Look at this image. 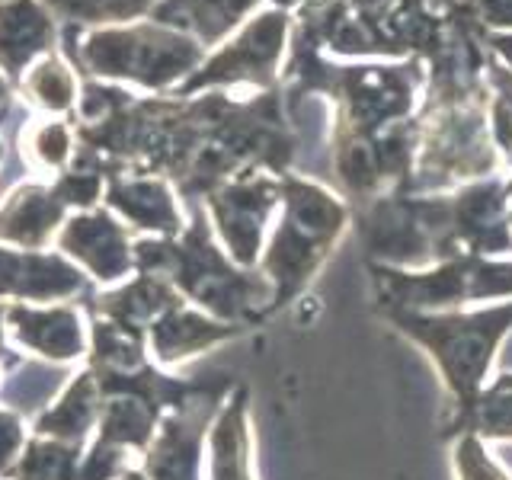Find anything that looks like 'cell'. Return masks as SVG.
<instances>
[{"mask_svg":"<svg viewBox=\"0 0 512 480\" xmlns=\"http://www.w3.org/2000/svg\"><path fill=\"white\" fill-rule=\"evenodd\" d=\"M74 157L109 173H148L173 183L176 196L199 205L231 176L288 173L298 138L285 116V93L208 90L132 93L109 119L74 125Z\"/></svg>","mask_w":512,"mask_h":480,"instance_id":"1","label":"cell"},{"mask_svg":"<svg viewBox=\"0 0 512 480\" xmlns=\"http://www.w3.org/2000/svg\"><path fill=\"white\" fill-rule=\"evenodd\" d=\"M365 263L429 269L458 256H512L506 173L452 192H388L352 208Z\"/></svg>","mask_w":512,"mask_h":480,"instance_id":"2","label":"cell"},{"mask_svg":"<svg viewBox=\"0 0 512 480\" xmlns=\"http://www.w3.org/2000/svg\"><path fill=\"white\" fill-rule=\"evenodd\" d=\"M487 55L484 29L448 10L442 48L426 61L420 151L404 192H452L506 173L487 119Z\"/></svg>","mask_w":512,"mask_h":480,"instance_id":"3","label":"cell"},{"mask_svg":"<svg viewBox=\"0 0 512 480\" xmlns=\"http://www.w3.org/2000/svg\"><path fill=\"white\" fill-rule=\"evenodd\" d=\"M282 93L324 96L333 106V128L381 132L413 119L426 93V61H336L304 39L288 42Z\"/></svg>","mask_w":512,"mask_h":480,"instance_id":"4","label":"cell"},{"mask_svg":"<svg viewBox=\"0 0 512 480\" xmlns=\"http://www.w3.org/2000/svg\"><path fill=\"white\" fill-rule=\"evenodd\" d=\"M135 272L167 279L192 308L240 327L266 324L272 285L260 269L237 266L212 231L205 208L176 237H135Z\"/></svg>","mask_w":512,"mask_h":480,"instance_id":"5","label":"cell"},{"mask_svg":"<svg viewBox=\"0 0 512 480\" xmlns=\"http://www.w3.org/2000/svg\"><path fill=\"white\" fill-rule=\"evenodd\" d=\"M349 228L352 208L340 192L295 170L282 173V205L256 263L272 285L266 317L282 314L308 292Z\"/></svg>","mask_w":512,"mask_h":480,"instance_id":"6","label":"cell"},{"mask_svg":"<svg viewBox=\"0 0 512 480\" xmlns=\"http://www.w3.org/2000/svg\"><path fill=\"white\" fill-rule=\"evenodd\" d=\"M388 324L436 365L452 413H468L490 388L493 368L512 336V301L448 311H381Z\"/></svg>","mask_w":512,"mask_h":480,"instance_id":"7","label":"cell"},{"mask_svg":"<svg viewBox=\"0 0 512 480\" xmlns=\"http://www.w3.org/2000/svg\"><path fill=\"white\" fill-rule=\"evenodd\" d=\"M61 55L71 61L80 80L173 93L205 61L208 48L170 26L138 20L103 29L61 26Z\"/></svg>","mask_w":512,"mask_h":480,"instance_id":"8","label":"cell"},{"mask_svg":"<svg viewBox=\"0 0 512 480\" xmlns=\"http://www.w3.org/2000/svg\"><path fill=\"white\" fill-rule=\"evenodd\" d=\"M378 311H448L512 301V256H458L429 269L368 263Z\"/></svg>","mask_w":512,"mask_h":480,"instance_id":"9","label":"cell"},{"mask_svg":"<svg viewBox=\"0 0 512 480\" xmlns=\"http://www.w3.org/2000/svg\"><path fill=\"white\" fill-rule=\"evenodd\" d=\"M288 42H292V13L266 4L234 36L212 48L173 93L196 96L208 90H279Z\"/></svg>","mask_w":512,"mask_h":480,"instance_id":"10","label":"cell"},{"mask_svg":"<svg viewBox=\"0 0 512 480\" xmlns=\"http://www.w3.org/2000/svg\"><path fill=\"white\" fill-rule=\"evenodd\" d=\"M416 151H420V119L397 122L381 132H343L330 128V170L336 192L359 208L388 192H404Z\"/></svg>","mask_w":512,"mask_h":480,"instance_id":"11","label":"cell"},{"mask_svg":"<svg viewBox=\"0 0 512 480\" xmlns=\"http://www.w3.org/2000/svg\"><path fill=\"white\" fill-rule=\"evenodd\" d=\"M224 253L237 266L256 269L282 205V176L250 170L218 183L199 202Z\"/></svg>","mask_w":512,"mask_h":480,"instance_id":"12","label":"cell"},{"mask_svg":"<svg viewBox=\"0 0 512 480\" xmlns=\"http://www.w3.org/2000/svg\"><path fill=\"white\" fill-rule=\"evenodd\" d=\"M231 375L202 378L199 391L183 407L167 410L148 452L141 455V471L148 480H205V439L215 413L234 388Z\"/></svg>","mask_w":512,"mask_h":480,"instance_id":"13","label":"cell"},{"mask_svg":"<svg viewBox=\"0 0 512 480\" xmlns=\"http://www.w3.org/2000/svg\"><path fill=\"white\" fill-rule=\"evenodd\" d=\"M132 247V231L106 205H96L90 212H71L55 237V250L77 263L84 276L100 288H112L135 276Z\"/></svg>","mask_w":512,"mask_h":480,"instance_id":"14","label":"cell"},{"mask_svg":"<svg viewBox=\"0 0 512 480\" xmlns=\"http://www.w3.org/2000/svg\"><path fill=\"white\" fill-rule=\"evenodd\" d=\"M7 336L16 349L55 365L87 362L90 327L74 301L61 304H7Z\"/></svg>","mask_w":512,"mask_h":480,"instance_id":"15","label":"cell"},{"mask_svg":"<svg viewBox=\"0 0 512 480\" xmlns=\"http://www.w3.org/2000/svg\"><path fill=\"white\" fill-rule=\"evenodd\" d=\"M93 292L84 269L58 250H20L0 244V301L61 304Z\"/></svg>","mask_w":512,"mask_h":480,"instance_id":"16","label":"cell"},{"mask_svg":"<svg viewBox=\"0 0 512 480\" xmlns=\"http://www.w3.org/2000/svg\"><path fill=\"white\" fill-rule=\"evenodd\" d=\"M103 205L141 237H176L189 221L173 183L148 173H109Z\"/></svg>","mask_w":512,"mask_h":480,"instance_id":"17","label":"cell"},{"mask_svg":"<svg viewBox=\"0 0 512 480\" xmlns=\"http://www.w3.org/2000/svg\"><path fill=\"white\" fill-rule=\"evenodd\" d=\"M244 333L247 327L228 324V320H218L212 314L192 308L189 301H180L176 308H170L164 317H157L148 327V352L151 362L167 372V368L186 365L189 359H199L202 352H212Z\"/></svg>","mask_w":512,"mask_h":480,"instance_id":"18","label":"cell"},{"mask_svg":"<svg viewBox=\"0 0 512 480\" xmlns=\"http://www.w3.org/2000/svg\"><path fill=\"white\" fill-rule=\"evenodd\" d=\"M58 39V20L42 0H4L0 4V74L10 80L13 90L32 64L55 52Z\"/></svg>","mask_w":512,"mask_h":480,"instance_id":"19","label":"cell"},{"mask_svg":"<svg viewBox=\"0 0 512 480\" xmlns=\"http://www.w3.org/2000/svg\"><path fill=\"white\" fill-rule=\"evenodd\" d=\"M68 215L71 208L58 199L52 183H23L0 202V244L48 250Z\"/></svg>","mask_w":512,"mask_h":480,"instance_id":"20","label":"cell"},{"mask_svg":"<svg viewBox=\"0 0 512 480\" xmlns=\"http://www.w3.org/2000/svg\"><path fill=\"white\" fill-rule=\"evenodd\" d=\"M205 480H256L250 388L234 384L205 439Z\"/></svg>","mask_w":512,"mask_h":480,"instance_id":"21","label":"cell"},{"mask_svg":"<svg viewBox=\"0 0 512 480\" xmlns=\"http://www.w3.org/2000/svg\"><path fill=\"white\" fill-rule=\"evenodd\" d=\"M180 301H186V298L176 292L167 279L148 276V272H135V276H128L119 285L90 292L84 301H80V308H84V314H96V317L116 320V324H122L128 330L148 333L154 320L164 317Z\"/></svg>","mask_w":512,"mask_h":480,"instance_id":"22","label":"cell"},{"mask_svg":"<svg viewBox=\"0 0 512 480\" xmlns=\"http://www.w3.org/2000/svg\"><path fill=\"white\" fill-rule=\"evenodd\" d=\"M100 413H103L100 384H96L87 365H80L77 372H71L68 381L61 384V391L52 404L36 413V420L29 423V436L87 445L96 432V423H100Z\"/></svg>","mask_w":512,"mask_h":480,"instance_id":"23","label":"cell"},{"mask_svg":"<svg viewBox=\"0 0 512 480\" xmlns=\"http://www.w3.org/2000/svg\"><path fill=\"white\" fill-rule=\"evenodd\" d=\"M263 7L266 0H157L148 20L183 32L212 52Z\"/></svg>","mask_w":512,"mask_h":480,"instance_id":"24","label":"cell"},{"mask_svg":"<svg viewBox=\"0 0 512 480\" xmlns=\"http://www.w3.org/2000/svg\"><path fill=\"white\" fill-rule=\"evenodd\" d=\"M13 93L20 96L29 109H36L39 116L71 119L77 109V96H80V74L71 68L68 58L52 52L32 64Z\"/></svg>","mask_w":512,"mask_h":480,"instance_id":"25","label":"cell"},{"mask_svg":"<svg viewBox=\"0 0 512 480\" xmlns=\"http://www.w3.org/2000/svg\"><path fill=\"white\" fill-rule=\"evenodd\" d=\"M90 327V352H87V368L93 372H135V368L151 362L148 352V333L128 330L116 320L87 314Z\"/></svg>","mask_w":512,"mask_h":480,"instance_id":"26","label":"cell"},{"mask_svg":"<svg viewBox=\"0 0 512 480\" xmlns=\"http://www.w3.org/2000/svg\"><path fill=\"white\" fill-rule=\"evenodd\" d=\"M77 132L71 119L39 116L20 132V154L32 173L58 176L74 160Z\"/></svg>","mask_w":512,"mask_h":480,"instance_id":"27","label":"cell"},{"mask_svg":"<svg viewBox=\"0 0 512 480\" xmlns=\"http://www.w3.org/2000/svg\"><path fill=\"white\" fill-rule=\"evenodd\" d=\"M61 26L103 29L148 20L157 0H42Z\"/></svg>","mask_w":512,"mask_h":480,"instance_id":"28","label":"cell"},{"mask_svg":"<svg viewBox=\"0 0 512 480\" xmlns=\"http://www.w3.org/2000/svg\"><path fill=\"white\" fill-rule=\"evenodd\" d=\"M87 445L29 436L10 480H77Z\"/></svg>","mask_w":512,"mask_h":480,"instance_id":"29","label":"cell"},{"mask_svg":"<svg viewBox=\"0 0 512 480\" xmlns=\"http://www.w3.org/2000/svg\"><path fill=\"white\" fill-rule=\"evenodd\" d=\"M461 432H474L484 442H512V388L490 384L468 413L445 420L448 439L461 436Z\"/></svg>","mask_w":512,"mask_h":480,"instance_id":"30","label":"cell"},{"mask_svg":"<svg viewBox=\"0 0 512 480\" xmlns=\"http://www.w3.org/2000/svg\"><path fill=\"white\" fill-rule=\"evenodd\" d=\"M487 80V119L496 151L503 157V167H512V68L500 61L493 52L484 64Z\"/></svg>","mask_w":512,"mask_h":480,"instance_id":"31","label":"cell"},{"mask_svg":"<svg viewBox=\"0 0 512 480\" xmlns=\"http://www.w3.org/2000/svg\"><path fill=\"white\" fill-rule=\"evenodd\" d=\"M52 189L58 192V199L71 208V212H90V208L103 205L106 192V173L100 167L87 164V160L74 157L55 180Z\"/></svg>","mask_w":512,"mask_h":480,"instance_id":"32","label":"cell"},{"mask_svg":"<svg viewBox=\"0 0 512 480\" xmlns=\"http://www.w3.org/2000/svg\"><path fill=\"white\" fill-rule=\"evenodd\" d=\"M452 471L455 480H512L506 464L490 452V442L474 432H461L452 439Z\"/></svg>","mask_w":512,"mask_h":480,"instance_id":"33","label":"cell"},{"mask_svg":"<svg viewBox=\"0 0 512 480\" xmlns=\"http://www.w3.org/2000/svg\"><path fill=\"white\" fill-rule=\"evenodd\" d=\"M29 439V426L16 407L0 404V480H10Z\"/></svg>","mask_w":512,"mask_h":480,"instance_id":"34","label":"cell"},{"mask_svg":"<svg viewBox=\"0 0 512 480\" xmlns=\"http://www.w3.org/2000/svg\"><path fill=\"white\" fill-rule=\"evenodd\" d=\"M455 10L484 32H512V0H458Z\"/></svg>","mask_w":512,"mask_h":480,"instance_id":"35","label":"cell"},{"mask_svg":"<svg viewBox=\"0 0 512 480\" xmlns=\"http://www.w3.org/2000/svg\"><path fill=\"white\" fill-rule=\"evenodd\" d=\"M0 362H4L10 372L13 368H20L23 365V356H20V349H16L10 343V336H7V301H0Z\"/></svg>","mask_w":512,"mask_h":480,"instance_id":"36","label":"cell"},{"mask_svg":"<svg viewBox=\"0 0 512 480\" xmlns=\"http://www.w3.org/2000/svg\"><path fill=\"white\" fill-rule=\"evenodd\" d=\"M484 42L496 58L512 68V32H484Z\"/></svg>","mask_w":512,"mask_h":480,"instance_id":"37","label":"cell"},{"mask_svg":"<svg viewBox=\"0 0 512 480\" xmlns=\"http://www.w3.org/2000/svg\"><path fill=\"white\" fill-rule=\"evenodd\" d=\"M10 96H13V84H10V80H7L4 74H0V112H4V109H7V103H10Z\"/></svg>","mask_w":512,"mask_h":480,"instance_id":"38","label":"cell"},{"mask_svg":"<svg viewBox=\"0 0 512 480\" xmlns=\"http://www.w3.org/2000/svg\"><path fill=\"white\" fill-rule=\"evenodd\" d=\"M426 4L436 10V13H448V10L458 7V0H426Z\"/></svg>","mask_w":512,"mask_h":480,"instance_id":"39","label":"cell"},{"mask_svg":"<svg viewBox=\"0 0 512 480\" xmlns=\"http://www.w3.org/2000/svg\"><path fill=\"white\" fill-rule=\"evenodd\" d=\"M266 4H269V7H279V10H288V13H292V10L298 7V0H266Z\"/></svg>","mask_w":512,"mask_h":480,"instance_id":"40","label":"cell"},{"mask_svg":"<svg viewBox=\"0 0 512 480\" xmlns=\"http://www.w3.org/2000/svg\"><path fill=\"white\" fill-rule=\"evenodd\" d=\"M493 388H512V372H506V375H493Z\"/></svg>","mask_w":512,"mask_h":480,"instance_id":"41","label":"cell"},{"mask_svg":"<svg viewBox=\"0 0 512 480\" xmlns=\"http://www.w3.org/2000/svg\"><path fill=\"white\" fill-rule=\"evenodd\" d=\"M119 480H148V477H144V471H141V468H128Z\"/></svg>","mask_w":512,"mask_h":480,"instance_id":"42","label":"cell"},{"mask_svg":"<svg viewBox=\"0 0 512 480\" xmlns=\"http://www.w3.org/2000/svg\"><path fill=\"white\" fill-rule=\"evenodd\" d=\"M506 196H509V224H512V167L506 170Z\"/></svg>","mask_w":512,"mask_h":480,"instance_id":"43","label":"cell"},{"mask_svg":"<svg viewBox=\"0 0 512 480\" xmlns=\"http://www.w3.org/2000/svg\"><path fill=\"white\" fill-rule=\"evenodd\" d=\"M4 119H7V109L0 112V160H4Z\"/></svg>","mask_w":512,"mask_h":480,"instance_id":"44","label":"cell"},{"mask_svg":"<svg viewBox=\"0 0 512 480\" xmlns=\"http://www.w3.org/2000/svg\"><path fill=\"white\" fill-rule=\"evenodd\" d=\"M7 375H10V368H7L4 362H0V384H4V378H7Z\"/></svg>","mask_w":512,"mask_h":480,"instance_id":"45","label":"cell"},{"mask_svg":"<svg viewBox=\"0 0 512 480\" xmlns=\"http://www.w3.org/2000/svg\"><path fill=\"white\" fill-rule=\"evenodd\" d=\"M0 4H4V0H0Z\"/></svg>","mask_w":512,"mask_h":480,"instance_id":"46","label":"cell"}]
</instances>
